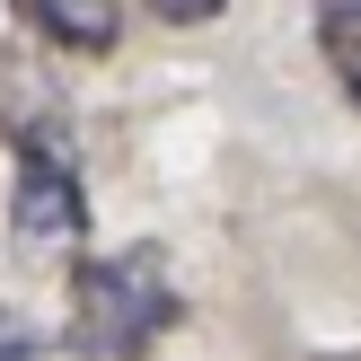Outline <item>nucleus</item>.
Returning <instances> with one entry per match:
<instances>
[{"instance_id": "obj_6", "label": "nucleus", "mask_w": 361, "mask_h": 361, "mask_svg": "<svg viewBox=\"0 0 361 361\" xmlns=\"http://www.w3.org/2000/svg\"><path fill=\"white\" fill-rule=\"evenodd\" d=\"M0 361H44V344H35V326L18 309H0Z\"/></svg>"}, {"instance_id": "obj_2", "label": "nucleus", "mask_w": 361, "mask_h": 361, "mask_svg": "<svg viewBox=\"0 0 361 361\" xmlns=\"http://www.w3.org/2000/svg\"><path fill=\"white\" fill-rule=\"evenodd\" d=\"M88 238V194L71 176L62 141H18V185H9V247L27 264H53Z\"/></svg>"}, {"instance_id": "obj_3", "label": "nucleus", "mask_w": 361, "mask_h": 361, "mask_svg": "<svg viewBox=\"0 0 361 361\" xmlns=\"http://www.w3.org/2000/svg\"><path fill=\"white\" fill-rule=\"evenodd\" d=\"M9 9H18V27L53 35L71 53H106L123 35V0H9Z\"/></svg>"}, {"instance_id": "obj_7", "label": "nucleus", "mask_w": 361, "mask_h": 361, "mask_svg": "<svg viewBox=\"0 0 361 361\" xmlns=\"http://www.w3.org/2000/svg\"><path fill=\"white\" fill-rule=\"evenodd\" d=\"M168 27H203V18H221V0H150Z\"/></svg>"}, {"instance_id": "obj_1", "label": "nucleus", "mask_w": 361, "mask_h": 361, "mask_svg": "<svg viewBox=\"0 0 361 361\" xmlns=\"http://www.w3.org/2000/svg\"><path fill=\"white\" fill-rule=\"evenodd\" d=\"M176 317L185 300L159 247H115V256L71 264V353L80 361H141Z\"/></svg>"}, {"instance_id": "obj_5", "label": "nucleus", "mask_w": 361, "mask_h": 361, "mask_svg": "<svg viewBox=\"0 0 361 361\" xmlns=\"http://www.w3.org/2000/svg\"><path fill=\"white\" fill-rule=\"evenodd\" d=\"M317 53H326V71L344 80V97L361 106V0H335V9L317 18Z\"/></svg>"}, {"instance_id": "obj_4", "label": "nucleus", "mask_w": 361, "mask_h": 361, "mask_svg": "<svg viewBox=\"0 0 361 361\" xmlns=\"http://www.w3.org/2000/svg\"><path fill=\"white\" fill-rule=\"evenodd\" d=\"M53 80H35L27 62H9V53H0V133L9 141H53Z\"/></svg>"}]
</instances>
